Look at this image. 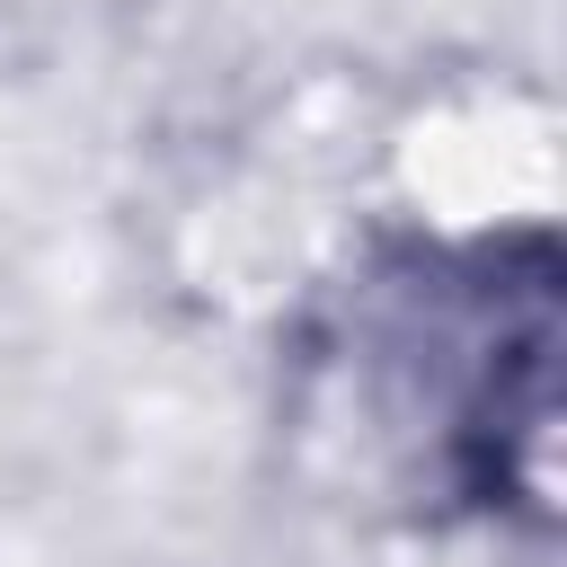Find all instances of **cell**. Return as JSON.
Returning <instances> with one entry per match:
<instances>
[]
</instances>
